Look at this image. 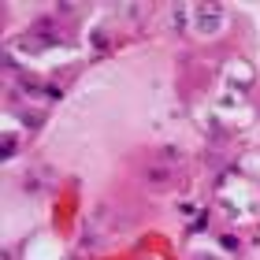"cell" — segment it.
Returning a JSON list of instances; mask_svg holds the SVG:
<instances>
[{"label": "cell", "instance_id": "1", "mask_svg": "<svg viewBox=\"0 0 260 260\" xmlns=\"http://www.w3.org/2000/svg\"><path fill=\"white\" fill-rule=\"evenodd\" d=\"M193 15H197V22H201V34H216L219 26H223V8L219 4H201V8H193Z\"/></svg>", "mask_w": 260, "mask_h": 260}, {"label": "cell", "instance_id": "2", "mask_svg": "<svg viewBox=\"0 0 260 260\" xmlns=\"http://www.w3.org/2000/svg\"><path fill=\"white\" fill-rule=\"evenodd\" d=\"M145 179H149V186L164 190V186H171V182H175V168H168V164H156V168H149V171H145Z\"/></svg>", "mask_w": 260, "mask_h": 260}]
</instances>
